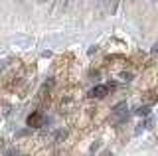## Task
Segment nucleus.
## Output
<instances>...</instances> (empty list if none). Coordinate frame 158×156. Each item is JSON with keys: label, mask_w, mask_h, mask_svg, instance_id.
Segmentation results:
<instances>
[{"label": "nucleus", "mask_w": 158, "mask_h": 156, "mask_svg": "<svg viewBox=\"0 0 158 156\" xmlns=\"http://www.w3.org/2000/svg\"><path fill=\"white\" fill-rule=\"evenodd\" d=\"M107 89H109L107 85H99V87H95V89L89 91V95H91V97H103V95L107 93Z\"/></svg>", "instance_id": "f257e3e1"}]
</instances>
